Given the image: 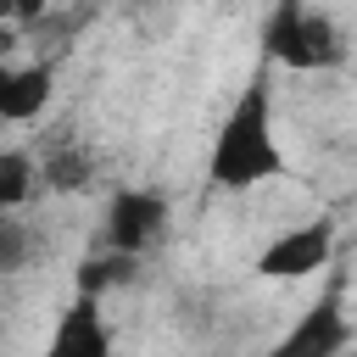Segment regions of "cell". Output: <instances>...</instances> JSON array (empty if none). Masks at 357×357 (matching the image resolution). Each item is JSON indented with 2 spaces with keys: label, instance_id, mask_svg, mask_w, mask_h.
I'll list each match as a JSON object with an SVG mask.
<instances>
[{
  "label": "cell",
  "instance_id": "13",
  "mask_svg": "<svg viewBox=\"0 0 357 357\" xmlns=\"http://www.w3.org/2000/svg\"><path fill=\"white\" fill-rule=\"evenodd\" d=\"M17 45H22V28H17V22H0V61H6Z\"/></svg>",
  "mask_w": 357,
  "mask_h": 357
},
{
  "label": "cell",
  "instance_id": "5",
  "mask_svg": "<svg viewBox=\"0 0 357 357\" xmlns=\"http://www.w3.org/2000/svg\"><path fill=\"white\" fill-rule=\"evenodd\" d=\"M346 340H351V329H346V312H340V284H329L301 312V324L279 340V357H335V351H346Z\"/></svg>",
  "mask_w": 357,
  "mask_h": 357
},
{
  "label": "cell",
  "instance_id": "4",
  "mask_svg": "<svg viewBox=\"0 0 357 357\" xmlns=\"http://www.w3.org/2000/svg\"><path fill=\"white\" fill-rule=\"evenodd\" d=\"M167 229V201L156 190H117L106 206V245L112 251H145Z\"/></svg>",
  "mask_w": 357,
  "mask_h": 357
},
{
  "label": "cell",
  "instance_id": "7",
  "mask_svg": "<svg viewBox=\"0 0 357 357\" xmlns=\"http://www.w3.org/2000/svg\"><path fill=\"white\" fill-rule=\"evenodd\" d=\"M39 178H45V190H56V195L89 190V184H95V151L78 145L73 134H56L50 145L39 139Z\"/></svg>",
  "mask_w": 357,
  "mask_h": 357
},
{
  "label": "cell",
  "instance_id": "10",
  "mask_svg": "<svg viewBox=\"0 0 357 357\" xmlns=\"http://www.w3.org/2000/svg\"><path fill=\"white\" fill-rule=\"evenodd\" d=\"M128 279H134V251L89 257V262L78 268V290H84V296H106V290H117V284H128Z\"/></svg>",
  "mask_w": 357,
  "mask_h": 357
},
{
  "label": "cell",
  "instance_id": "12",
  "mask_svg": "<svg viewBox=\"0 0 357 357\" xmlns=\"http://www.w3.org/2000/svg\"><path fill=\"white\" fill-rule=\"evenodd\" d=\"M45 11L50 0H0V22H17V28H33Z\"/></svg>",
  "mask_w": 357,
  "mask_h": 357
},
{
  "label": "cell",
  "instance_id": "9",
  "mask_svg": "<svg viewBox=\"0 0 357 357\" xmlns=\"http://www.w3.org/2000/svg\"><path fill=\"white\" fill-rule=\"evenodd\" d=\"M33 178H39V162L28 151H0V212H17L33 195Z\"/></svg>",
  "mask_w": 357,
  "mask_h": 357
},
{
  "label": "cell",
  "instance_id": "14",
  "mask_svg": "<svg viewBox=\"0 0 357 357\" xmlns=\"http://www.w3.org/2000/svg\"><path fill=\"white\" fill-rule=\"evenodd\" d=\"M11 73H17V67H6V61H0V95H6V84H11Z\"/></svg>",
  "mask_w": 357,
  "mask_h": 357
},
{
  "label": "cell",
  "instance_id": "1",
  "mask_svg": "<svg viewBox=\"0 0 357 357\" xmlns=\"http://www.w3.org/2000/svg\"><path fill=\"white\" fill-rule=\"evenodd\" d=\"M206 178L218 190H251V184H273L284 178V151L273 139V100H268V73H251V84L240 89V100L229 106L212 156H206Z\"/></svg>",
  "mask_w": 357,
  "mask_h": 357
},
{
  "label": "cell",
  "instance_id": "3",
  "mask_svg": "<svg viewBox=\"0 0 357 357\" xmlns=\"http://www.w3.org/2000/svg\"><path fill=\"white\" fill-rule=\"evenodd\" d=\"M329 257H335V223H329V218H312V223L268 240L251 268H257L262 279H307V273H324Z\"/></svg>",
  "mask_w": 357,
  "mask_h": 357
},
{
  "label": "cell",
  "instance_id": "11",
  "mask_svg": "<svg viewBox=\"0 0 357 357\" xmlns=\"http://www.w3.org/2000/svg\"><path fill=\"white\" fill-rule=\"evenodd\" d=\"M28 257H33V229H28L22 218L0 212V273H17V268H28Z\"/></svg>",
  "mask_w": 357,
  "mask_h": 357
},
{
  "label": "cell",
  "instance_id": "2",
  "mask_svg": "<svg viewBox=\"0 0 357 357\" xmlns=\"http://www.w3.org/2000/svg\"><path fill=\"white\" fill-rule=\"evenodd\" d=\"M262 56L296 73H324L346 61V39L324 11H307L301 0H273L262 22Z\"/></svg>",
  "mask_w": 357,
  "mask_h": 357
},
{
  "label": "cell",
  "instance_id": "6",
  "mask_svg": "<svg viewBox=\"0 0 357 357\" xmlns=\"http://www.w3.org/2000/svg\"><path fill=\"white\" fill-rule=\"evenodd\" d=\"M112 351V335L100 324V296H84L61 312L56 335H50V357H106Z\"/></svg>",
  "mask_w": 357,
  "mask_h": 357
},
{
  "label": "cell",
  "instance_id": "8",
  "mask_svg": "<svg viewBox=\"0 0 357 357\" xmlns=\"http://www.w3.org/2000/svg\"><path fill=\"white\" fill-rule=\"evenodd\" d=\"M50 84H56L50 61L17 67L11 84H6V95H0V123H33V117L45 112V100H50Z\"/></svg>",
  "mask_w": 357,
  "mask_h": 357
}]
</instances>
